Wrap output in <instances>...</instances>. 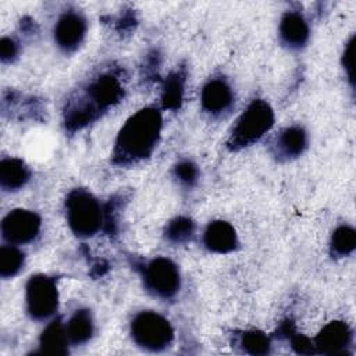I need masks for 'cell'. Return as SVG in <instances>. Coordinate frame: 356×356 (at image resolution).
Returning a JSON list of instances; mask_svg holds the SVG:
<instances>
[{"mask_svg": "<svg viewBox=\"0 0 356 356\" xmlns=\"http://www.w3.org/2000/svg\"><path fill=\"white\" fill-rule=\"evenodd\" d=\"M202 241L209 252L217 254L231 253L239 245L234 225L225 220L210 221L203 231Z\"/></svg>", "mask_w": 356, "mask_h": 356, "instance_id": "obj_14", "label": "cell"}, {"mask_svg": "<svg viewBox=\"0 0 356 356\" xmlns=\"http://www.w3.org/2000/svg\"><path fill=\"white\" fill-rule=\"evenodd\" d=\"M32 171L22 159L4 157L0 161V186L4 192L22 189L31 179Z\"/></svg>", "mask_w": 356, "mask_h": 356, "instance_id": "obj_15", "label": "cell"}, {"mask_svg": "<svg viewBox=\"0 0 356 356\" xmlns=\"http://www.w3.org/2000/svg\"><path fill=\"white\" fill-rule=\"evenodd\" d=\"M356 246V232L350 225H339L330 239V253L332 257H346Z\"/></svg>", "mask_w": 356, "mask_h": 356, "instance_id": "obj_22", "label": "cell"}, {"mask_svg": "<svg viewBox=\"0 0 356 356\" xmlns=\"http://www.w3.org/2000/svg\"><path fill=\"white\" fill-rule=\"evenodd\" d=\"M88 32V22L78 10L64 11L56 21L53 38L57 47L65 53H74L83 43Z\"/></svg>", "mask_w": 356, "mask_h": 356, "instance_id": "obj_9", "label": "cell"}, {"mask_svg": "<svg viewBox=\"0 0 356 356\" xmlns=\"http://www.w3.org/2000/svg\"><path fill=\"white\" fill-rule=\"evenodd\" d=\"M19 53V46L18 43L10 38V36H4L0 42V57L3 63H11L13 60L17 58Z\"/></svg>", "mask_w": 356, "mask_h": 356, "instance_id": "obj_24", "label": "cell"}, {"mask_svg": "<svg viewBox=\"0 0 356 356\" xmlns=\"http://www.w3.org/2000/svg\"><path fill=\"white\" fill-rule=\"evenodd\" d=\"M64 209L67 224L78 238H92L104 225V209L99 199L88 189L75 188L68 192Z\"/></svg>", "mask_w": 356, "mask_h": 356, "instance_id": "obj_3", "label": "cell"}, {"mask_svg": "<svg viewBox=\"0 0 356 356\" xmlns=\"http://www.w3.org/2000/svg\"><path fill=\"white\" fill-rule=\"evenodd\" d=\"M42 218L38 213L26 209L10 210L1 220L0 231L6 243L17 246L33 242L40 232Z\"/></svg>", "mask_w": 356, "mask_h": 356, "instance_id": "obj_8", "label": "cell"}, {"mask_svg": "<svg viewBox=\"0 0 356 356\" xmlns=\"http://www.w3.org/2000/svg\"><path fill=\"white\" fill-rule=\"evenodd\" d=\"M25 266V253L19 246L3 243L0 246V277L4 280L14 278Z\"/></svg>", "mask_w": 356, "mask_h": 356, "instance_id": "obj_19", "label": "cell"}, {"mask_svg": "<svg viewBox=\"0 0 356 356\" xmlns=\"http://www.w3.org/2000/svg\"><path fill=\"white\" fill-rule=\"evenodd\" d=\"M70 338L65 323L61 318H53L39 337V352L49 355H67L70 352Z\"/></svg>", "mask_w": 356, "mask_h": 356, "instance_id": "obj_16", "label": "cell"}, {"mask_svg": "<svg viewBox=\"0 0 356 356\" xmlns=\"http://www.w3.org/2000/svg\"><path fill=\"white\" fill-rule=\"evenodd\" d=\"M174 178L186 188H192L199 179V168L191 160H181L174 165Z\"/></svg>", "mask_w": 356, "mask_h": 356, "instance_id": "obj_23", "label": "cell"}, {"mask_svg": "<svg viewBox=\"0 0 356 356\" xmlns=\"http://www.w3.org/2000/svg\"><path fill=\"white\" fill-rule=\"evenodd\" d=\"M65 330L72 346L88 343L95 334V320L89 309H76L65 321Z\"/></svg>", "mask_w": 356, "mask_h": 356, "instance_id": "obj_17", "label": "cell"}, {"mask_svg": "<svg viewBox=\"0 0 356 356\" xmlns=\"http://www.w3.org/2000/svg\"><path fill=\"white\" fill-rule=\"evenodd\" d=\"M25 310L33 321H47L58 310L60 295L53 277L38 273L32 274L25 284Z\"/></svg>", "mask_w": 356, "mask_h": 356, "instance_id": "obj_7", "label": "cell"}, {"mask_svg": "<svg viewBox=\"0 0 356 356\" xmlns=\"http://www.w3.org/2000/svg\"><path fill=\"white\" fill-rule=\"evenodd\" d=\"M140 277L147 293L160 300L174 299L182 286V277L175 261L156 256L140 266Z\"/></svg>", "mask_w": 356, "mask_h": 356, "instance_id": "obj_6", "label": "cell"}, {"mask_svg": "<svg viewBox=\"0 0 356 356\" xmlns=\"http://www.w3.org/2000/svg\"><path fill=\"white\" fill-rule=\"evenodd\" d=\"M234 104V89L224 76H213L203 85L200 92V106L204 113L211 117H221L229 113Z\"/></svg>", "mask_w": 356, "mask_h": 356, "instance_id": "obj_10", "label": "cell"}, {"mask_svg": "<svg viewBox=\"0 0 356 356\" xmlns=\"http://www.w3.org/2000/svg\"><path fill=\"white\" fill-rule=\"evenodd\" d=\"M184 83L185 75L181 71L171 72L163 86L161 92V103L164 108L168 110H178L182 103L184 96Z\"/></svg>", "mask_w": 356, "mask_h": 356, "instance_id": "obj_21", "label": "cell"}, {"mask_svg": "<svg viewBox=\"0 0 356 356\" xmlns=\"http://www.w3.org/2000/svg\"><path fill=\"white\" fill-rule=\"evenodd\" d=\"M274 110L263 99L252 100L236 118L227 140L231 152H238L260 140L274 125Z\"/></svg>", "mask_w": 356, "mask_h": 356, "instance_id": "obj_4", "label": "cell"}, {"mask_svg": "<svg viewBox=\"0 0 356 356\" xmlns=\"http://www.w3.org/2000/svg\"><path fill=\"white\" fill-rule=\"evenodd\" d=\"M278 38L281 44L289 50H300L307 44L310 28L299 10H288L282 14L278 24Z\"/></svg>", "mask_w": 356, "mask_h": 356, "instance_id": "obj_12", "label": "cell"}, {"mask_svg": "<svg viewBox=\"0 0 356 356\" xmlns=\"http://www.w3.org/2000/svg\"><path fill=\"white\" fill-rule=\"evenodd\" d=\"M124 97V85L111 71L89 79L67 102L63 111L64 127L75 132L96 121L103 113L113 108Z\"/></svg>", "mask_w": 356, "mask_h": 356, "instance_id": "obj_1", "label": "cell"}, {"mask_svg": "<svg viewBox=\"0 0 356 356\" xmlns=\"http://www.w3.org/2000/svg\"><path fill=\"white\" fill-rule=\"evenodd\" d=\"M196 225L186 216H177L170 220L164 228V238L172 245H184L189 242L195 234Z\"/></svg>", "mask_w": 356, "mask_h": 356, "instance_id": "obj_20", "label": "cell"}, {"mask_svg": "<svg viewBox=\"0 0 356 356\" xmlns=\"http://www.w3.org/2000/svg\"><path fill=\"white\" fill-rule=\"evenodd\" d=\"M353 331L348 323L334 320L325 324L313 338L314 353L323 355H343L352 345Z\"/></svg>", "mask_w": 356, "mask_h": 356, "instance_id": "obj_11", "label": "cell"}, {"mask_svg": "<svg viewBox=\"0 0 356 356\" xmlns=\"http://www.w3.org/2000/svg\"><path fill=\"white\" fill-rule=\"evenodd\" d=\"M234 343L248 355H267L271 349L270 337L260 330H246L238 334Z\"/></svg>", "mask_w": 356, "mask_h": 356, "instance_id": "obj_18", "label": "cell"}, {"mask_svg": "<svg viewBox=\"0 0 356 356\" xmlns=\"http://www.w3.org/2000/svg\"><path fill=\"white\" fill-rule=\"evenodd\" d=\"M129 337L139 349L159 353L172 345L175 332L168 318L159 312L140 310L129 323Z\"/></svg>", "mask_w": 356, "mask_h": 356, "instance_id": "obj_5", "label": "cell"}, {"mask_svg": "<svg viewBox=\"0 0 356 356\" xmlns=\"http://www.w3.org/2000/svg\"><path fill=\"white\" fill-rule=\"evenodd\" d=\"M342 64L345 68V72L348 74V78L350 83L353 85V38L348 42L343 56H342Z\"/></svg>", "mask_w": 356, "mask_h": 356, "instance_id": "obj_25", "label": "cell"}, {"mask_svg": "<svg viewBox=\"0 0 356 356\" xmlns=\"http://www.w3.org/2000/svg\"><path fill=\"white\" fill-rule=\"evenodd\" d=\"M307 132L300 125H291L278 132L271 145V153L278 161H289L306 150Z\"/></svg>", "mask_w": 356, "mask_h": 356, "instance_id": "obj_13", "label": "cell"}, {"mask_svg": "<svg viewBox=\"0 0 356 356\" xmlns=\"http://www.w3.org/2000/svg\"><path fill=\"white\" fill-rule=\"evenodd\" d=\"M163 128V115L157 107L147 106L134 113L117 134L111 163L120 167L136 164L152 156Z\"/></svg>", "mask_w": 356, "mask_h": 356, "instance_id": "obj_2", "label": "cell"}]
</instances>
